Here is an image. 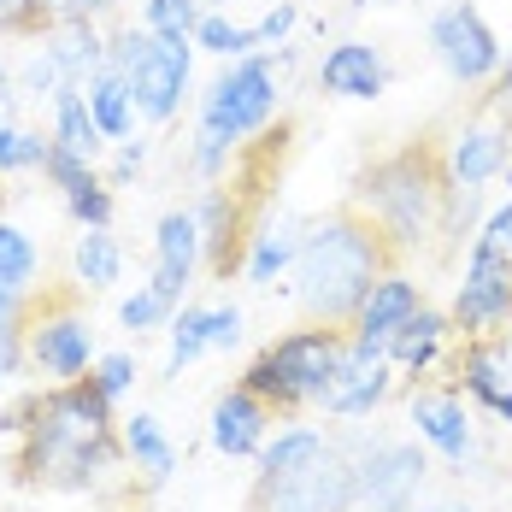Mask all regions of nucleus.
I'll return each instance as SVG.
<instances>
[{"instance_id":"nucleus-22","label":"nucleus","mask_w":512,"mask_h":512,"mask_svg":"<svg viewBox=\"0 0 512 512\" xmlns=\"http://www.w3.org/2000/svg\"><path fill=\"white\" fill-rule=\"evenodd\" d=\"M460 383L471 401L495 407L501 395H512V330H489V336H471L460 354Z\"/></svg>"},{"instance_id":"nucleus-21","label":"nucleus","mask_w":512,"mask_h":512,"mask_svg":"<svg viewBox=\"0 0 512 512\" xmlns=\"http://www.w3.org/2000/svg\"><path fill=\"white\" fill-rule=\"evenodd\" d=\"M412 424H418V442H430L448 465L471 460V418H465V401L454 389H424V395H412Z\"/></svg>"},{"instance_id":"nucleus-32","label":"nucleus","mask_w":512,"mask_h":512,"mask_svg":"<svg viewBox=\"0 0 512 512\" xmlns=\"http://www.w3.org/2000/svg\"><path fill=\"white\" fill-rule=\"evenodd\" d=\"M324 448H330V436H324L318 424H289V430L265 436V448H259V471H289V465H307L312 454H324Z\"/></svg>"},{"instance_id":"nucleus-8","label":"nucleus","mask_w":512,"mask_h":512,"mask_svg":"<svg viewBox=\"0 0 512 512\" xmlns=\"http://www.w3.org/2000/svg\"><path fill=\"white\" fill-rule=\"evenodd\" d=\"M354 460L330 442L324 454L289 471H259L242 512H354Z\"/></svg>"},{"instance_id":"nucleus-46","label":"nucleus","mask_w":512,"mask_h":512,"mask_svg":"<svg viewBox=\"0 0 512 512\" xmlns=\"http://www.w3.org/2000/svg\"><path fill=\"white\" fill-rule=\"evenodd\" d=\"M348 6H354V12H365V6H371V0H348Z\"/></svg>"},{"instance_id":"nucleus-3","label":"nucleus","mask_w":512,"mask_h":512,"mask_svg":"<svg viewBox=\"0 0 512 512\" xmlns=\"http://www.w3.org/2000/svg\"><path fill=\"white\" fill-rule=\"evenodd\" d=\"M448 195H454L448 165L430 154V148H401V154L377 159V165L359 177V189H354L348 206H359V212L383 230V242H389L395 254H418V248L442 230Z\"/></svg>"},{"instance_id":"nucleus-9","label":"nucleus","mask_w":512,"mask_h":512,"mask_svg":"<svg viewBox=\"0 0 512 512\" xmlns=\"http://www.w3.org/2000/svg\"><path fill=\"white\" fill-rule=\"evenodd\" d=\"M430 53L460 89H489L501 77V65H507V48H501L495 24L471 0H448V6L430 12Z\"/></svg>"},{"instance_id":"nucleus-4","label":"nucleus","mask_w":512,"mask_h":512,"mask_svg":"<svg viewBox=\"0 0 512 512\" xmlns=\"http://www.w3.org/2000/svg\"><path fill=\"white\" fill-rule=\"evenodd\" d=\"M277 65L265 53L230 59L201 95V130H195V177L224 183L230 165L242 154V142H254L259 130L277 118Z\"/></svg>"},{"instance_id":"nucleus-34","label":"nucleus","mask_w":512,"mask_h":512,"mask_svg":"<svg viewBox=\"0 0 512 512\" xmlns=\"http://www.w3.org/2000/svg\"><path fill=\"white\" fill-rule=\"evenodd\" d=\"M171 318H177V307L159 295L154 283H142L136 295H124V301H118V324H124V330H136V336H142V330H159V324H171Z\"/></svg>"},{"instance_id":"nucleus-14","label":"nucleus","mask_w":512,"mask_h":512,"mask_svg":"<svg viewBox=\"0 0 512 512\" xmlns=\"http://www.w3.org/2000/svg\"><path fill=\"white\" fill-rule=\"evenodd\" d=\"M389 389H395L389 354L348 336V354L336 365V383H330V395H324V412H330V418H365V412H377L389 401Z\"/></svg>"},{"instance_id":"nucleus-2","label":"nucleus","mask_w":512,"mask_h":512,"mask_svg":"<svg viewBox=\"0 0 512 512\" xmlns=\"http://www.w3.org/2000/svg\"><path fill=\"white\" fill-rule=\"evenodd\" d=\"M395 265V248L383 242V230L359 212V206H336L324 218H312L301 230V254L289 265L295 277V307L307 324H354L365 289Z\"/></svg>"},{"instance_id":"nucleus-37","label":"nucleus","mask_w":512,"mask_h":512,"mask_svg":"<svg viewBox=\"0 0 512 512\" xmlns=\"http://www.w3.org/2000/svg\"><path fill=\"white\" fill-rule=\"evenodd\" d=\"M24 312H30V301L18 307V301H0V383L24 365Z\"/></svg>"},{"instance_id":"nucleus-36","label":"nucleus","mask_w":512,"mask_h":512,"mask_svg":"<svg viewBox=\"0 0 512 512\" xmlns=\"http://www.w3.org/2000/svg\"><path fill=\"white\" fill-rule=\"evenodd\" d=\"M89 377H95V389H101L106 401L118 407V401H124V395L136 389V354H124V348H118V354H101Z\"/></svg>"},{"instance_id":"nucleus-13","label":"nucleus","mask_w":512,"mask_h":512,"mask_svg":"<svg viewBox=\"0 0 512 512\" xmlns=\"http://www.w3.org/2000/svg\"><path fill=\"white\" fill-rule=\"evenodd\" d=\"M201 265H206V242H201V218H195V206H171V212H159V224H154V271H148V283H154L171 307H183V295H189V283H195Z\"/></svg>"},{"instance_id":"nucleus-5","label":"nucleus","mask_w":512,"mask_h":512,"mask_svg":"<svg viewBox=\"0 0 512 512\" xmlns=\"http://www.w3.org/2000/svg\"><path fill=\"white\" fill-rule=\"evenodd\" d=\"M342 354H348V330H336V324H301V330L265 342L236 383H248L271 412L324 407Z\"/></svg>"},{"instance_id":"nucleus-35","label":"nucleus","mask_w":512,"mask_h":512,"mask_svg":"<svg viewBox=\"0 0 512 512\" xmlns=\"http://www.w3.org/2000/svg\"><path fill=\"white\" fill-rule=\"evenodd\" d=\"M48 24V0H0V42H36Z\"/></svg>"},{"instance_id":"nucleus-38","label":"nucleus","mask_w":512,"mask_h":512,"mask_svg":"<svg viewBox=\"0 0 512 512\" xmlns=\"http://www.w3.org/2000/svg\"><path fill=\"white\" fill-rule=\"evenodd\" d=\"M295 24H301V6H295V0H277V6H271V12H265V18H259V24H254L259 48H283Z\"/></svg>"},{"instance_id":"nucleus-33","label":"nucleus","mask_w":512,"mask_h":512,"mask_svg":"<svg viewBox=\"0 0 512 512\" xmlns=\"http://www.w3.org/2000/svg\"><path fill=\"white\" fill-rule=\"evenodd\" d=\"M201 0H142V30L171 36V42H195V24H201Z\"/></svg>"},{"instance_id":"nucleus-23","label":"nucleus","mask_w":512,"mask_h":512,"mask_svg":"<svg viewBox=\"0 0 512 512\" xmlns=\"http://www.w3.org/2000/svg\"><path fill=\"white\" fill-rule=\"evenodd\" d=\"M448 336H460L448 312L418 307V312L407 318V324H401V330L389 336V348H383V354H389V365H395V371H412V377H424V371L436 365V354L448 348Z\"/></svg>"},{"instance_id":"nucleus-17","label":"nucleus","mask_w":512,"mask_h":512,"mask_svg":"<svg viewBox=\"0 0 512 512\" xmlns=\"http://www.w3.org/2000/svg\"><path fill=\"white\" fill-rule=\"evenodd\" d=\"M242 307H183L171 318V354H165V377H183V365H195L201 354H230L242 342Z\"/></svg>"},{"instance_id":"nucleus-42","label":"nucleus","mask_w":512,"mask_h":512,"mask_svg":"<svg viewBox=\"0 0 512 512\" xmlns=\"http://www.w3.org/2000/svg\"><path fill=\"white\" fill-rule=\"evenodd\" d=\"M118 148V177H130V171H142V159H148V142L136 136V142H112Z\"/></svg>"},{"instance_id":"nucleus-20","label":"nucleus","mask_w":512,"mask_h":512,"mask_svg":"<svg viewBox=\"0 0 512 512\" xmlns=\"http://www.w3.org/2000/svg\"><path fill=\"white\" fill-rule=\"evenodd\" d=\"M418 307H424L418 283H412L407 271H395V265H389V271L365 289V301H359L348 336H354V342H371V348H389V336H395V330H401Z\"/></svg>"},{"instance_id":"nucleus-12","label":"nucleus","mask_w":512,"mask_h":512,"mask_svg":"<svg viewBox=\"0 0 512 512\" xmlns=\"http://www.w3.org/2000/svg\"><path fill=\"white\" fill-rule=\"evenodd\" d=\"M448 177H454V189H483V183H495V177H507L512 165V118L507 112H495V106H483V112H471L460 130L448 136Z\"/></svg>"},{"instance_id":"nucleus-1","label":"nucleus","mask_w":512,"mask_h":512,"mask_svg":"<svg viewBox=\"0 0 512 512\" xmlns=\"http://www.w3.org/2000/svg\"><path fill=\"white\" fill-rule=\"evenodd\" d=\"M6 430L18 436L12 471L30 489H106V477L130 460L112 401L95 389V377L48 383L42 395H24L6 412Z\"/></svg>"},{"instance_id":"nucleus-26","label":"nucleus","mask_w":512,"mask_h":512,"mask_svg":"<svg viewBox=\"0 0 512 512\" xmlns=\"http://www.w3.org/2000/svg\"><path fill=\"white\" fill-rule=\"evenodd\" d=\"M42 277V248L30 230H18L12 218H0V301H36V283Z\"/></svg>"},{"instance_id":"nucleus-7","label":"nucleus","mask_w":512,"mask_h":512,"mask_svg":"<svg viewBox=\"0 0 512 512\" xmlns=\"http://www.w3.org/2000/svg\"><path fill=\"white\" fill-rule=\"evenodd\" d=\"M77 295L89 289H36V301L24 312V359L48 377V383H77L95 371V330Z\"/></svg>"},{"instance_id":"nucleus-30","label":"nucleus","mask_w":512,"mask_h":512,"mask_svg":"<svg viewBox=\"0 0 512 512\" xmlns=\"http://www.w3.org/2000/svg\"><path fill=\"white\" fill-rule=\"evenodd\" d=\"M48 154H53V136L18 124V118H0V177H30V171L48 165Z\"/></svg>"},{"instance_id":"nucleus-18","label":"nucleus","mask_w":512,"mask_h":512,"mask_svg":"<svg viewBox=\"0 0 512 512\" xmlns=\"http://www.w3.org/2000/svg\"><path fill=\"white\" fill-rule=\"evenodd\" d=\"M42 177L59 189L65 212H71L83 230H112L118 195H112V183L95 171V159H77V154H65V148H53L48 165H42Z\"/></svg>"},{"instance_id":"nucleus-40","label":"nucleus","mask_w":512,"mask_h":512,"mask_svg":"<svg viewBox=\"0 0 512 512\" xmlns=\"http://www.w3.org/2000/svg\"><path fill=\"white\" fill-rule=\"evenodd\" d=\"M18 101H24L18 95V65L0 53V118H18Z\"/></svg>"},{"instance_id":"nucleus-29","label":"nucleus","mask_w":512,"mask_h":512,"mask_svg":"<svg viewBox=\"0 0 512 512\" xmlns=\"http://www.w3.org/2000/svg\"><path fill=\"white\" fill-rule=\"evenodd\" d=\"M71 271H77V289H89V295L112 289L124 277V242L112 230H83L71 242Z\"/></svg>"},{"instance_id":"nucleus-15","label":"nucleus","mask_w":512,"mask_h":512,"mask_svg":"<svg viewBox=\"0 0 512 512\" xmlns=\"http://www.w3.org/2000/svg\"><path fill=\"white\" fill-rule=\"evenodd\" d=\"M195 218H201V242H206V265H212V277L242 271L248 242H254V224H248V212H242V195L224 189V183H206Z\"/></svg>"},{"instance_id":"nucleus-10","label":"nucleus","mask_w":512,"mask_h":512,"mask_svg":"<svg viewBox=\"0 0 512 512\" xmlns=\"http://www.w3.org/2000/svg\"><path fill=\"white\" fill-rule=\"evenodd\" d=\"M448 318H454L460 336H489V330L512 324V254L501 242H489V236L471 242V259H465V277L454 289Z\"/></svg>"},{"instance_id":"nucleus-27","label":"nucleus","mask_w":512,"mask_h":512,"mask_svg":"<svg viewBox=\"0 0 512 512\" xmlns=\"http://www.w3.org/2000/svg\"><path fill=\"white\" fill-rule=\"evenodd\" d=\"M301 230H307V224H295V218L259 224L254 242H248V259H242V277H248L254 289H265L271 277H283V271L295 265V254H301Z\"/></svg>"},{"instance_id":"nucleus-16","label":"nucleus","mask_w":512,"mask_h":512,"mask_svg":"<svg viewBox=\"0 0 512 512\" xmlns=\"http://www.w3.org/2000/svg\"><path fill=\"white\" fill-rule=\"evenodd\" d=\"M271 418L277 412L259 401L248 383H230L218 401H212V418H206V436L224 460H259L265 436H271Z\"/></svg>"},{"instance_id":"nucleus-47","label":"nucleus","mask_w":512,"mask_h":512,"mask_svg":"<svg viewBox=\"0 0 512 512\" xmlns=\"http://www.w3.org/2000/svg\"><path fill=\"white\" fill-rule=\"evenodd\" d=\"M0 206H6V189H0Z\"/></svg>"},{"instance_id":"nucleus-31","label":"nucleus","mask_w":512,"mask_h":512,"mask_svg":"<svg viewBox=\"0 0 512 512\" xmlns=\"http://www.w3.org/2000/svg\"><path fill=\"white\" fill-rule=\"evenodd\" d=\"M195 53H212V59H248L259 53V36L254 24H236L230 12H201V24H195Z\"/></svg>"},{"instance_id":"nucleus-41","label":"nucleus","mask_w":512,"mask_h":512,"mask_svg":"<svg viewBox=\"0 0 512 512\" xmlns=\"http://www.w3.org/2000/svg\"><path fill=\"white\" fill-rule=\"evenodd\" d=\"M477 236H489V242H501V248L512 254V201H507V206H495V212L483 218V230H477Z\"/></svg>"},{"instance_id":"nucleus-6","label":"nucleus","mask_w":512,"mask_h":512,"mask_svg":"<svg viewBox=\"0 0 512 512\" xmlns=\"http://www.w3.org/2000/svg\"><path fill=\"white\" fill-rule=\"evenodd\" d=\"M112 65L124 71L142 124H171L189 101V83H195V42H171V36L130 24L112 36Z\"/></svg>"},{"instance_id":"nucleus-45","label":"nucleus","mask_w":512,"mask_h":512,"mask_svg":"<svg viewBox=\"0 0 512 512\" xmlns=\"http://www.w3.org/2000/svg\"><path fill=\"white\" fill-rule=\"evenodd\" d=\"M430 512H471V507H430Z\"/></svg>"},{"instance_id":"nucleus-28","label":"nucleus","mask_w":512,"mask_h":512,"mask_svg":"<svg viewBox=\"0 0 512 512\" xmlns=\"http://www.w3.org/2000/svg\"><path fill=\"white\" fill-rule=\"evenodd\" d=\"M124 454H130V465L148 477V489H159V483H171V471H177V448H171V436L159 430L154 412H130L124 418Z\"/></svg>"},{"instance_id":"nucleus-25","label":"nucleus","mask_w":512,"mask_h":512,"mask_svg":"<svg viewBox=\"0 0 512 512\" xmlns=\"http://www.w3.org/2000/svg\"><path fill=\"white\" fill-rule=\"evenodd\" d=\"M48 136H53V148H65V154H77V159H101L106 154V136L95 130V118H89L83 83H65V89L48 101Z\"/></svg>"},{"instance_id":"nucleus-19","label":"nucleus","mask_w":512,"mask_h":512,"mask_svg":"<svg viewBox=\"0 0 512 512\" xmlns=\"http://www.w3.org/2000/svg\"><path fill=\"white\" fill-rule=\"evenodd\" d=\"M318 89L330 101H377L389 89V65H383V53L371 48V42L342 36V42H330L324 59H318Z\"/></svg>"},{"instance_id":"nucleus-44","label":"nucleus","mask_w":512,"mask_h":512,"mask_svg":"<svg viewBox=\"0 0 512 512\" xmlns=\"http://www.w3.org/2000/svg\"><path fill=\"white\" fill-rule=\"evenodd\" d=\"M495 412H501V418L512 424V395H501V401H495Z\"/></svg>"},{"instance_id":"nucleus-39","label":"nucleus","mask_w":512,"mask_h":512,"mask_svg":"<svg viewBox=\"0 0 512 512\" xmlns=\"http://www.w3.org/2000/svg\"><path fill=\"white\" fill-rule=\"evenodd\" d=\"M112 6L118 0H48L53 24H101V18H112Z\"/></svg>"},{"instance_id":"nucleus-48","label":"nucleus","mask_w":512,"mask_h":512,"mask_svg":"<svg viewBox=\"0 0 512 512\" xmlns=\"http://www.w3.org/2000/svg\"><path fill=\"white\" fill-rule=\"evenodd\" d=\"M507 183H512V165H507Z\"/></svg>"},{"instance_id":"nucleus-11","label":"nucleus","mask_w":512,"mask_h":512,"mask_svg":"<svg viewBox=\"0 0 512 512\" xmlns=\"http://www.w3.org/2000/svg\"><path fill=\"white\" fill-rule=\"evenodd\" d=\"M424 477H430V465H424L418 442H377L354 465V489H359L354 512H412Z\"/></svg>"},{"instance_id":"nucleus-43","label":"nucleus","mask_w":512,"mask_h":512,"mask_svg":"<svg viewBox=\"0 0 512 512\" xmlns=\"http://www.w3.org/2000/svg\"><path fill=\"white\" fill-rule=\"evenodd\" d=\"M206 12H230V6H236V0H201Z\"/></svg>"},{"instance_id":"nucleus-24","label":"nucleus","mask_w":512,"mask_h":512,"mask_svg":"<svg viewBox=\"0 0 512 512\" xmlns=\"http://www.w3.org/2000/svg\"><path fill=\"white\" fill-rule=\"evenodd\" d=\"M83 95H89V118H95V130L106 136V148L112 142H130V130H136V95H130V83H124V71L106 59L101 71L83 83Z\"/></svg>"}]
</instances>
